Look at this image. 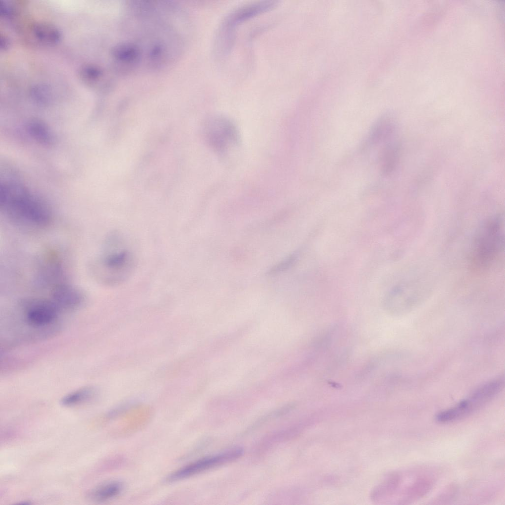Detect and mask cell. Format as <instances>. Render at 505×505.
Returning a JSON list of instances; mask_svg holds the SVG:
<instances>
[{"instance_id": "obj_3", "label": "cell", "mask_w": 505, "mask_h": 505, "mask_svg": "<svg viewBox=\"0 0 505 505\" xmlns=\"http://www.w3.org/2000/svg\"><path fill=\"white\" fill-rule=\"evenodd\" d=\"M504 383V377H500L484 384L456 405L437 414L436 420L442 423H450L475 413L497 396Z\"/></svg>"}, {"instance_id": "obj_17", "label": "cell", "mask_w": 505, "mask_h": 505, "mask_svg": "<svg viewBox=\"0 0 505 505\" xmlns=\"http://www.w3.org/2000/svg\"><path fill=\"white\" fill-rule=\"evenodd\" d=\"M29 131L33 137L40 142L47 144L51 140L50 132L43 124L34 122L29 125Z\"/></svg>"}, {"instance_id": "obj_20", "label": "cell", "mask_w": 505, "mask_h": 505, "mask_svg": "<svg viewBox=\"0 0 505 505\" xmlns=\"http://www.w3.org/2000/svg\"><path fill=\"white\" fill-rule=\"evenodd\" d=\"M10 44L9 39L3 35L0 36V48L1 50H6Z\"/></svg>"}, {"instance_id": "obj_18", "label": "cell", "mask_w": 505, "mask_h": 505, "mask_svg": "<svg viewBox=\"0 0 505 505\" xmlns=\"http://www.w3.org/2000/svg\"><path fill=\"white\" fill-rule=\"evenodd\" d=\"M297 257V254L294 253L291 254L289 257L282 261L277 266L274 267L270 271V273L273 274L277 273L280 271L284 270L290 267L294 263L296 260Z\"/></svg>"}, {"instance_id": "obj_4", "label": "cell", "mask_w": 505, "mask_h": 505, "mask_svg": "<svg viewBox=\"0 0 505 505\" xmlns=\"http://www.w3.org/2000/svg\"><path fill=\"white\" fill-rule=\"evenodd\" d=\"M501 220L494 218L487 222L475 240L471 254V265L478 271L488 267L501 252L503 241Z\"/></svg>"}, {"instance_id": "obj_15", "label": "cell", "mask_w": 505, "mask_h": 505, "mask_svg": "<svg viewBox=\"0 0 505 505\" xmlns=\"http://www.w3.org/2000/svg\"><path fill=\"white\" fill-rule=\"evenodd\" d=\"M389 123L383 119L376 122L372 128L369 135V140L372 144L383 141L389 133Z\"/></svg>"}, {"instance_id": "obj_5", "label": "cell", "mask_w": 505, "mask_h": 505, "mask_svg": "<svg viewBox=\"0 0 505 505\" xmlns=\"http://www.w3.org/2000/svg\"><path fill=\"white\" fill-rule=\"evenodd\" d=\"M21 320L34 330L49 328L57 322L62 310L51 299H34L22 304Z\"/></svg>"}, {"instance_id": "obj_7", "label": "cell", "mask_w": 505, "mask_h": 505, "mask_svg": "<svg viewBox=\"0 0 505 505\" xmlns=\"http://www.w3.org/2000/svg\"><path fill=\"white\" fill-rule=\"evenodd\" d=\"M243 453L242 448L234 447L220 453L200 459L173 472L167 477V481L174 482L192 476L233 461L240 457Z\"/></svg>"}, {"instance_id": "obj_9", "label": "cell", "mask_w": 505, "mask_h": 505, "mask_svg": "<svg viewBox=\"0 0 505 505\" xmlns=\"http://www.w3.org/2000/svg\"><path fill=\"white\" fill-rule=\"evenodd\" d=\"M51 299L62 310H72L82 303V292L74 287L67 284H59L53 289Z\"/></svg>"}, {"instance_id": "obj_10", "label": "cell", "mask_w": 505, "mask_h": 505, "mask_svg": "<svg viewBox=\"0 0 505 505\" xmlns=\"http://www.w3.org/2000/svg\"><path fill=\"white\" fill-rule=\"evenodd\" d=\"M123 488L122 483L112 481L103 483L89 491L87 497L96 502H103L111 499L119 495Z\"/></svg>"}, {"instance_id": "obj_1", "label": "cell", "mask_w": 505, "mask_h": 505, "mask_svg": "<svg viewBox=\"0 0 505 505\" xmlns=\"http://www.w3.org/2000/svg\"><path fill=\"white\" fill-rule=\"evenodd\" d=\"M0 206L13 220L25 225L42 227L51 220L50 212L44 204L15 182L1 184Z\"/></svg>"}, {"instance_id": "obj_6", "label": "cell", "mask_w": 505, "mask_h": 505, "mask_svg": "<svg viewBox=\"0 0 505 505\" xmlns=\"http://www.w3.org/2000/svg\"><path fill=\"white\" fill-rule=\"evenodd\" d=\"M207 136L212 148L221 154L237 146L240 140L236 125L221 115L215 117L209 122Z\"/></svg>"}, {"instance_id": "obj_12", "label": "cell", "mask_w": 505, "mask_h": 505, "mask_svg": "<svg viewBox=\"0 0 505 505\" xmlns=\"http://www.w3.org/2000/svg\"><path fill=\"white\" fill-rule=\"evenodd\" d=\"M95 392L91 387H84L72 392L61 400L63 405L73 406L91 400L95 396Z\"/></svg>"}, {"instance_id": "obj_2", "label": "cell", "mask_w": 505, "mask_h": 505, "mask_svg": "<svg viewBox=\"0 0 505 505\" xmlns=\"http://www.w3.org/2000/svg\"><path fill=\"white\" fill-rule=\"evenodd\" d=\"M119 235L110 240L106 252L100 259V273L106 284L116 286L127 280L135 268V257Z\"/></svg>"}, {"instance_id": "obj_19", "label": "cell", "mask_w": 505, "mask_h": 505, "mask_svg": "<svg viewBox=\"0 0 505 505\" xmlns=\"http://www.w3.org/2000/svg\"><path fill=\"white\" fill-rule=\"evenodd\" d=\"M11 7L5 1H0V14L2 16H9L11 13Z\"/></svg>"}, {"instance_id": "obj_13", "label": "cell", "mask_w": 505, "mask_h": 505, "mask_svg": "<svg viewBox=\"0 0 505 505\" xmlns=\"http://www.w3.org/2000/svg\"><path fill=\"white\" fill-rule=\"evenodd\" d=\"M112 54L115 59L125 63H130L138 59L139 52L137 48L128 44H119L114 47Z\"/></svg>"}, {"instance_id": "obj_11", "label": "cell", "mask_w": 505, "mask_h": 505, "mask_svg": "<svg viewBox=\"0 0 505 505\" xmlns=\"http://www.w3.org/2000/svg\"><path fill=\"white\" fill-rule=\"evenodd\" d=\"M33 31L38 39L47 43H57L62 36L61 31L56 26L44 21L36 22L33 26Z\"/></svg>"}, {"instance_id": "obj_8", "label": "cell", "mask_w": 505, "mask_h": 505, "mask_svg": "<svg viewBox=\"0 0 505 505\" xmlns=\"http://www.w3.org/2000/svg\"><path fill=\"white\" fill-rule=\"evenodd\" d=\"M276 1H262L238 8L226 17L221 27L235 32L236 26L257 15L274 8Z\"/></svg>"}, {"instance_id": "obj_14", "label": "cell", "mask_w": 505, "mask_h": 505, "mask_svg": "<svg viewBox=\"0 0 505 505\" xmlns=\"http://www.w3.org/2000/svg\"><path fill=\"white\" fill-rule=\"evenodd\" d=\"M30 95L35 101L44 104L48 102L52 96V91L49 86L42 83L35 84L30 89Z\"/></svg>"}, {"instance_id": "obj_16", "label": "cell", "mask_w": 505, "mask_h": 505, "mask_svg": "<svg viewBox=\"0 0 505 505\" xmlns=\"http://www.w3.org/2000/svg\"><path fill=\"white\" fill-rule=\"evenodd\" d=\"M102 74L101 68L92 64L83 65L79 69L80 77L86 82H94L99 79Z\"/></svg>"}]
</instances>
